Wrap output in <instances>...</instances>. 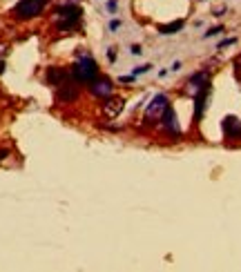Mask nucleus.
I'll use <instances>...</instances> for the list:
<instances>
[{"mask_svg": "<svg viewBox=\"0 0 241 272\" xmlns=\"http://www.w3.org/2000/svg\"><path fill=\"white\" fill-rule=\"evenodd\" d=\"M83 20V9L74 2H67L56 9V27L60 31H74Z\"/></svg>", "mask_w": 241, "mask_h": 272, "instance_id": "1", "label": "nucleus"}, {"mask_svg": "<svg viewBox=\"0 0 241 272\" xmlns=\"http://www.w3.org/2000/svg\"><path fill=\"white\" fill-rule=\"evenodd\" d=\"M71 76H74L78 83L92 85L101 74H98V67H96V62H94V58L89 56V54H83V56H78L76 65L71 67Z\"/></svg>", "mask_w": 241, "mask_h": 272, "instance_id": "2", "label": "nucleus"}, {"mask_svg": "<svg viewBox=\"0 0 241 272\" xmlns=\"http://www.w3.org/2000/svg\"><path fill=\"white\" fill-rule=\"evenodd\" d=\"M45 7H47V0H20L13 7V13L18 20H29V18L40 16Z\"/></svg>", "mask_w": 241, "mask_h": 272, "instance_id": "3", "label": "nucleus"}, {"mask_svg": "<svg viewBox=\"0 0 241 272\" xmlns=\"http://www.w3.org/2000/svg\"><path fill=\"white\" fill-rule=\"evenodd\" d=\"M168 107H170L168 96H165V94H156V96L150 101L147 109H145V120L147 123H161V118H163V114H165Z\"/></svg>", "mask_w": 241, "mask_h": 272, "instance_id": "4", "label": "nucleus"}, {"mask_svg": "<svg viewBox=\"0 0 241 272\" xmlns=\"http://www.w3.org/2000/svg\"><path fill=\"white\" fill-rule=\"evenodd\" d=\"M89 92L98 98H110L112 96V80L107 76H98L92 85H89Z\"/></svg>", "mask_w": 241, "mask_h": 272, "instance_id": "5", "label": "nucleus"}, {"mask_svg": "<svg viewBox=\"0 0 241 272\" xmlns=\"http://www.w3.org/2000/svg\"><path fill=\"white\" fill-rule=\"evenodd\" d=\"M208 87H210L208 71H196V74H192L190 80H187V92H192V96L199 94L201 89H208Z\"/></svg>", "mask_w": 241, "mask_h": 272, "instance_id": "6", "label": "nucleus"}, {"mask_svg": "<svg viewBox=\"0 0 241 272\" xmlns=\"http://www.w3.org/2000/svg\"><path fill=\"white\" fill-rule=\"evenodd\" d=\"M45 78H47L49 85H54V87H60L62 83H67V80H69V71H67L65 67H49L47 74H45Z\"/></svg>", "mask_w": 241, "mask_h": 272, "instance_id": "7", "label": "nucleus"}, {"mask_svg": "<svg viewBox=\"0 0 241 272\" xmlns=\"http://www.w3.org/2000/svg\"><path fill=\"white\" fill-rule=\"evenodd\" d=\"M161 125H163L165 129H168L172 136H179L181 134V129H179V123H177V114H174L172 107H168L163 114V118H161Z\"/></svg>", "mask_w": 241, "mask_h": 272, "instance_id": "8", "label": "nucleus"}, {"mask_svg": "<svg viewBox=\"0 0 241 272\" xmlns=\"http://www.w3.org/2000/svg\"><path fill=\"white\" fill-rule=\"evenodd\" d=\"M223 132L228 138H241V123L235 116H226L223 118Z\"/></svg>", "mask_w": 241, "mask_h": 272, "instance_id": "9", "label": "nucleus"}, {"mask_svg": "<svg viewBox=\"0 0 241 272\" xmlns=\"http://www.w3.org/2000/svg\"><path fill=\"white\" fill-rule=\"evenodd\" d=\"M103 107H105V114L107 116H112V118H114V116H119L120 111H123V107H125V101L123 98H105V103H103Z\"/></svg>", "mask_w": 241, "mask_h": 272, "instance_id": "10", "label": "nucleus"}, {"mask_svg": "<svg viewBox=\"0 0 241 272\" xmlns=\"http://www.w3.org/2000/svg\"><path fill=\"white\" fill-rule=\"evenodd\" d=\"M76 96H78V89H76L69 80H67V83H62L60 87H58V101L69 103V101H74Z\"/></svg>", "mask_w": 241, "mask_h": 272, "instance_id": "11", "label": "nucleus"}, {"mask_svg": "<svg viewBox=\"0 0 241 272\" xmlns=\"http://www.w3.org/2000/svg\"><path fill=\"white\" fill-rule=\"evenodd\" d=\"M181 29H183V20H174V22H170V25H161L159 34L170 36V34H177V31H181Z\"/></svg>", "mask_w": 241, "mask_h": 272, "instance_id": "12", "label": "nucleus"}, {"mask_svg": "<svg viewBox=\"0 0 241 272\" xmlns=\"http://www.w3.org/2000/svg\"><path fill=\"white\" fill-rule=\"evenodd\" d=\"M221 31H223V27H212V29L205 31V38H210V36H217V34H221Z\"/></svg>", "mask_w": 241, "mask_h": 272, "instance_id": "13", "label": "nucleus"}, {"mask_svg": "<svg viewBox=\"0 0 241 272\" xmlns=\"http://www.w3.org/2000/svg\"><path fill=\"white\" fill-rule=\"evenodd\" d=\"M150 67H152V65H141V67H136V69H134V74H132V76H138V74H145V71H150Z\"/></svg>", "mask_w": 241, "mask_h": 272, "instance_id": "14", "label": "nucleus"}, {"mask_svg": "<svg viewBox=\"0 0 241 272\" xmlns=\"http://www.w3.org/2000/svg\"><path fill=\"white\" fill-rule=\"evenodd\" d=\"M107 11H110V13L116 11V0H107Z\"/></svg>", "mask_w": 241, "mask_h": 272, "instance_id": "15", "label": "nucleus"}, {"mask_svg": "<svg viewBox=\"0 0 241 272\" xmlns=\"http://www.w3.org/2000/svg\"><path fill=\"white\" fill-rule=\"evenodd\" d=\"M228 45H235V38H228V40H223V43H219V49L228 47Z\"/></svg>", "mask_w": 241, "mask_h": 272, "instance_id": "16", "label": "nucleus"}, {"mask_svg": "<svg viewBox=\"0 0 241 272\" xmlns=\"http://www.w3.org/2000/svg\"><path fill=\"white\" fill-rule=\"evenodd\" d=\"M119 27H120V20H112V22H110V29H112V31L119 29Z\"/></svg>", "mask_w": 241, "mask_h": 272, "instance_id": "17", "label": "nucleus"}, {"mask_svg": "<svg viewBox=\"0 0 241 272\" xmlns=\"http://www.w3.org/2000/svg\"><path fill=\"white\" fill-rule=\"evenodd\" d=\"M4 71V60H2V56H0V74Z\"/></svg>", "mask_w": 241, "mask_h": 272, "instance_id": "18", "label": "nucleus"}, {"mask_svg": "<svg viewBox=\"0 0 241 272\" xmlns=\"http://www.w3.org/2000/svg\"><path fill=\"white\" fill-rule=\"evenodd\" d=\"M237 65H239V67H237V71H239V74H241V58H239V62H237Z\"/></svg>", "mask_w": 241, "mask_h": 272, "instance_id": "19", "label": "nucleus"}, {"mask_svg": "<svg viewBox=\"0 0 241 272\" xmlns=\"http://www.w3.org/2000/svg\"><path fill=\"white\" fill-rule=\"evenodd\" d=\"M67 2H78V0H67Z\"/></svg>", "mask_w": 241, "mask_h": 272, "instance_id": "20", "label": "nucleus"}]
</instances>
